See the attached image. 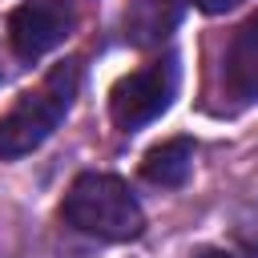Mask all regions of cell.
Listing matches in <instances>:
<instances>
[{"label": "cell", "mask_w": 258, "mask_h": 258, "mask_svg": "<svg viewBox=\"0 0 258 258\" xmlns=\"http://www.w3.org/2000/svg\"><path fill=\"white\" fill-rule=\"evenodd\" d=\"M77 97V64H56L36 89L20 93L16 105L0 117V157L4 161H16L32 149H40L52 129L64 121L69 105Z\"/></svg>", "instance_id": "cell-2"}, {"label": "cell", "mask_w": 258, "mask_h": 258, "mask_svg": "<svg viewBox=\"0 0 258 258\" xmlns=\"http://www.w3.org/2000/svg\"><path fill=\"white\" fill-rule=\"evenodd\" d=\"M185 0H129L121 12V32L133 48H157L181 24Z\"/></svg>", "instance_id": "cell-5"}, {"label": "cell", "mask_w": 258, "mask_h": 258, "mask_svg": "<svg viewBox=\"0 0 258 258\" xmlns=\"http://www.w3.org/2000/svg\"><path fill=\"white\" fill-rule=\"evenodd\" d=\"M173 93H177V56L165 52V56L133 69L129 77H121L113 85V93H109V117H113L117 129L133 133L141 125L157 121L169 109Z\"/></svg>", "instance_id": "cell-3"}, {"label": "cell", "mask_w": 258, "mask_h": 258, "mask_svg": "<svg viewBox=\"0 0 258 258\" xmlns=\"http://www.w3.org/2000/svg\"><path fill=\"white\" fill-rule=\"evenodd\" d=\"M194 169V141L189 137H169L161 145H153L141 161V173L145 181L153 185H181Z\"/></svg>", "instance_id": "cell-7"}, {"label": "cell", "mask_w": 258, "mask_h": 258, "mask_svg": "<svg viewBox=\"0 0 258 258\" xmlns=\"http://www.w3.org/2000/svg\"><path fill=\"white\" fill-rule=\"evenodd\" d=\"M73 24H77V12L69 0H24L8 16V40L24 60H36L56 44H64Z\"/></svg>", "instance_id": "cell-4"}, {"label": "cell", "mask_w": 258, "mask_h": 258, "mask_svg": "<svg viewBox=\"0 0 258 258\" xmlns=\"http://www.w3.org/2000/svg\"><path fill=\"white\" fill-rule=\"evenodd\" d=\"M194 258H234V254H230V250H198Z\"/></svg>", "instance_id": "cell-9"}, {"label": "cell", "mask_w": 258, "mask_h": 258, "mask_svg": "<svg viewBox=\"0 0 258 258\" xmlns=\"http://www.w3.org/2000/svg\"><path fill=\"white\" fill-rule=\"evenodd\" d=\"M64 222L81 234H93L101 242H129L145 230L141 202L133 189L113 173H81L60 206Z\"/></svg>", "instance_id": "cell-1"}, {"label": "cell", "mask_w": 258, "mask_h": 258, "mask_svg": "<svg viewBox=\"0 0 258 258\" xmlns=\"http://www.w3.org/2000/svg\"><path fill=\"white\" fill-rule=\"evenodd\" d=\"M222 73H226V89L238 101H254L258 97V12L234 32Z\"/></svg>", "instance_id": "cell-6"}, {"label": "cell", "mask_w": 258, "mask_h": 258, "mask_svg": "<svg viewBox=\"0 0 258 258\" xmlns=\"http://www.w3.org/2000/svg\"><path fill=\"white\" fill-rule=\"evenodd\" d=\"M202 12H210V16H218V12H230V8H238L242 0H194Z\"/></svg>", "instance_id": "cell-8"}]
</instances>
